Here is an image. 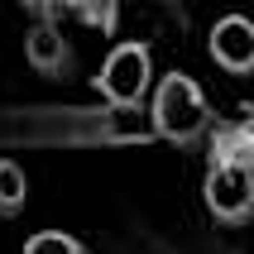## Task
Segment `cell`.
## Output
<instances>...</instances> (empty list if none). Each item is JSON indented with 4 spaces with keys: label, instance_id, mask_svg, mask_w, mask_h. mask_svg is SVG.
I'll list each match as a JSON object with an SVG mask.
<instances>
[{
    "label": "cell",
    "instance_id": "9c48e42d",
    "mask_svg": "<svg viewBox=\"0 0 254 254\" xmlns=\"http://www.w3.org/2000/svg\"><path fill=\"white\" fill-rule=\"evenodd\" d=\"M67 10L86 29H101V34H115L120 29V0H67Z\"/></svg>",
    "mask_w": 254,
    "mask_h": 254
},
{
    "label": "cell",
    "instance_id": "5b68a950",
    "mask_svg": "<svg viewBox=\"0 0 254 254\" xmlns=\"http://www.w3.org/2000/svg\"><path fill=\"white\" fill-rule=\"evenodd\" d=\"M24 63L39 72V77H48V82H67L72 72H77V48H72V39L63 34L58 19H29Z\"/></svg>",
    "mask_w": 254,
    "mask_h": 254
},
{
    "label": "cell",
    "instance_id": "52a82bcc",
    "mask_svg": "<svg viewBox=\"0 0 254 254\" xmlns=\"http://www.w3.org/2000/svg\"><path fill=\"white\" fill-rule=\"evenodd\" d=\"M206 168H250L254 173V120H216L206 134Z\"/></svg>",
    "mask_w": 254,
    "mask_h": 254
},
{
    "label": "cell",
    "instance_id": "ba28073f",
    "mask_svg": "<svg viewBox=\"0 0 254 254\" xmlns=\"http://www.w3.org/2000/svg\"><path fill=\"white\" fill-rule=\"evenodd\" d=\"M29 201V178L14 158H0V221H14Z\"/></svg>",
    "mask_w": 254,
    "mask_h": 254
},
{
    "label": "cell",
    "instance_id": "30bf717a",
    "mask_svg": "<svg viewBox=\"0 0 254 254\" xmlns=\"http://www.w3.org/2000/svg\"><path fill=\"white\" fill-rule=\"evenodd\" d=\"M19 254H86V245L67 230H34Z\"/></svg>",
    "mask_w": 254,
    "mask_h": 254
},
{
    "label": "cell",
    "instance_id": "8fae6325",
    "mask_svg": "<svg viewBox=\"0 0 254 254\" xmlns=\"http://www.w3.org/2000/svg\"><path fill=\"white\" fill-rule=\"evenodd\" d=\"M34 19H58V10H67V0H19Z\"/></svg>",
    "mask_w": 254,
    "mask_h": 254
},
{
    "label": "cell",
    "instance_id": "7a4b0ae2",
    "mask_svg": "<svg viewBox=\"0 0 254 254\" xmlns=\"http://www.w3.org/2000/svg\"><path fill=\"white\" fill-rule=\"evenodd\" d=\"M149 115H154V134L158 139L178 144V149H192L211 134L216 115L211 101L201 91V82L192 72H163L154 82V101H149Z\"/></svg>",
    "mask_w": 254,
    "mask_h": 254
},
{
    "label": "cell",
    "instance_id": "7c38bea8",
    "mask_svg": "<svg viewBox=\"0 0 254 254\" xmlns=\"http://www.w3.org/2000/svg\"><path fill=\"white\" fill-rule=\"evenodd\" d=\"M250 120H254V101H250Z\"/></svg>",
    "mask_w": 254,
    "mask_h": 254
},
{
    "label": "cell",
    "instance_id": "8992f818",
    "mask_svg": "<svg viewBox=\"0 0 254 254\" xmlns=\"http://www.w3.org/2000/svg\"><path fill=\"white\" fill-rule=\"evenodd\" d=\"M206 53L226 77H254V19L250 14H221L206 34Z\"/></svg>",
    "mask_w": 254,
    "mask_h": 254
},
{
    "label": "cell",
    "instance_id": "3957f363",
    "mask_svg": "<svg viewBox=\"0 0 254 254\" xmlns=\"http://www.w3.org/2000/svg\"><path fill=\"white\" fill-rule=\"evenodd\" d=\"M149 82H154V53H149V43H144V39L115 43L111 53L101 58L96 77H91L96 96L111 101V106H144Z\"/></svg>",
    "mask_w": 254,
    "mask_h": 254
},
{
    "label": "cell",
    "instance_id": "6da1fadb",
    "mask_svg": "<svg viewBox=\"0 0 254 254\" xmlns=\"http://www.w3.org/2000/svg\"><path fill=\"white\" fill-rule=\"evenodd\" d=\"M149 106H10L0 111V149H120L149 144Z\"/></svg>",
    "mask_w": 254,
    "mask_h": 254
},
{
    "label": "cell",
    "instance_id": "277c9868",
    "mask_svg": "<svg viewBox=\"0 0 254 254\" xmlns=\"http://www.w3.org/2000/svg\"><path fill=\"white\" fill-rule=\"evenodd\" d=\"M206 211L221 226H250L254 221V173L250 168H206L201 183Z\"/></svg>",
    "mask_w": 254,
    "mask_h": 254
}]
</instances>
